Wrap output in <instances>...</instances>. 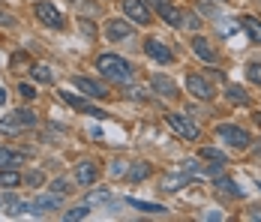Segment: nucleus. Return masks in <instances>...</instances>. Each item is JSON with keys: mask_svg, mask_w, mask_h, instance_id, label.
<instances>
[{"mask_svg": "<svg viewBox=\"0 0 261 222\" xmlns=\"http://www.w3.org/2000/svg\"><path fill=\"white\" fill-rule=\"evenodd\" d=\"M243 27H246V33H249V39H252V42H261V21H258V18L243 15Z\"/></svg>", "mask_w": 261, "mask_h": 222, "instance_id": "obj_17", "label": "nucleus"}, {"mask_svg": "<svg viewBox=\"0 0 261 222\" xmlns=\"http://www.w3.org/2000/svg\"><path fill=\"white\" fill-rule=\"evenodd\" d=\"M18 93H21L24 99H33V96H36V90H33V84H24V81L18 84Z\"/></svg>", "mask_w": 261, "mask_h": 222, "instance_id": "obj_30", "label": "nucleus"}, {"mask_svg": "<svg viewBox=\"0 0 261 222\" xmlns=\"http://www.w3.org/2000/svg\"><path fill=\"white\" fill-rule=\"evenodd\" d=\"M132 36V27L126 21H120V18H114V21H108V39H129Z\"/></svg>", "mask_w": 261, "mask_h": 222, "instance_id": "obj_12", "label": "nucleus"}, {"mask_svg": "<svg viewBox=\"0 0 261 222\" xmlns=\"http://www.w3.org/2000/svg\"><path fill=\"white\" fill-rule=\"evenodd\" d=\"M75 87H79L81 93L93 96V99H105V96H108L105 84H99V81H93V78H84V75H79V78H75Z\"/></svg>", "mask_w": 261, "mask_h": 222, "instance_id": "obj_8", "label": "nucleus"}, {"mask_svg": "<svg viewBox=\"0 0 261 222\" xmlns=\"http://www.w3.org/2000/svg\"><path fill=\"white\" fill-rule=\"evenodd\" d=\"M36 18H39L42 24L54 27V30L63 27V15L57 12V6H51V3H36Z\"/></svg>", "mask_w": 261, "mask_h": 222, "instance_id": "obj_5", "label": "nucleus"}, {"mask_svg": "<svg viewBox=\"0 0 261 222\" xmlns=\"http://www.w3.org/2000/svg\"><path fill=\"white\" fill-rule=\"evenodd\" d=\"M51 189L57 192V195H63V192H69V183H66V180H54Z\"/></svg>", "mask_w": 261, "mask_h": 222, "instance_id": "obj_32", "label": "nucleus"}, {"mask_svg": "<svg viewBox=\"0 0 261 222\" xmlns=\"http://www.w3.org/2000/svg\"><path fill=\"white\" fill-rule=\"evenodd\" d=\"M57 207H60V201L54 195H39L30 204V213H48V210H57Z\"/></svg>", "mask_w": 261, "mask_h": 222, "instance_id": "obj_13", "label": "nucleus"}, {"mask_svg": "<svg viewBox=\"0 0 261 222\" xmlns=\"http://www.w3.org/2000/svg\"><path fill=\"white\" fill-rule=\"evenodd\" d=\"M153 90H156L159 96H174V81L171 78H165V75H153Z\"/></svg>", "mask_w": 261, "mask_h": 222, "instance_id": "obj_15", "label": "nucleus"}, {"mask_svg": "<svg viewBox=\"0 0 261 222\" xmlns=\"http://www.w3.org/2000/svg\"><path fill=\"white\" fill-rule=\"evenodd\" d=\"M18 183H21V174L18 171H0V186L12 189V186H18Z\"/></svg>", "mask_w": 261, "mask_h": 222, "instance_id": "obj_19", "label": "nucleus"}, {"mask_svg": "<svg viewBox=\"0 0 261 222\" xmlns=\"http://www.w3.org/2000/svg\"><path fill=\"white\" fill-rule=\"evenodd\" d=\"M63 102L66 105H72V108H79V111H84V114H93L96 120H102V117H108L102 108H93V102H84L81 96H75V93H69V90H63Z\"/></svg>", "mask_w": 261, "mask_h": 222, "instance_id": "obj_7", "label": "nucleus"}, {"mask_svg": "<svg viewBox=\"0 0 261 222\" xmlns=\"http://www.w3.org/2000/svg\"><path fill=\"white\" fill-rule=\"evenodd\" d=\"M75 180H79L81 186H93V180H96V165H93V162H79Z\"/></svg>", "mask_w": 261, "mask_h": 222, "instance_id": "obj_11", "label": "nucleus"}, {"mask_svg": "<svg viewBox=\"0 0 261 222\" xmlns=\"http://www.w3.org/2000/svg\"><path fill=\"white\" fill-rule=\"evenodd\" d=\"M201 156H204V159H213V162H219V165H225V162H228V156H225L222 150H216V147H204V150H201Z\"/></svg>", "mask_w": 261, "mask_h": 222, "instance_id": "obj_22", "label": "nucleus"}, {"mask_svg": "<svg viewBox=\"0 0 261 222\" xmlns=\"http://www.w3.org/2000/svg\"><path fill=\"white\" fill-rule=\"evenodd\" d=\"M255 153H258V156H261V144H258V147H255Z\"/></svg>", "mask_w": 261, "mask_h": 222, "instance_id": "obj_36", "label": "nucleus"}, {"mask_svg": "<svg viewBox=\"0 0 261 222\" xmlns=\"http://www.w3.org/2000/svg\"><path fill=\"white\" fill-rule=\"evenodd\" d=\"M135 210H141V213H153V216H159V213H165V207L162 204H153V201H141V198H126Z\"/></svg>", "mask_w": 261, "mask_h": 222, "instance_id": "obj_16", "label": "nucleus"}, {"mask_svg": "<svg viewBox=\"0 0 261 222\" xmlns=\"http://www.w3.org/2000/svg\"><path fill=\"white\" fill-rule=\"evenodd\" d=\"M12 24H15V18L9 12H0V27H12Z\"/></svg>", "mask_w": 261, "mask_h": 222, "instance_id": "obj_33", "label": "nucleus"}, {"mask_svg": "<svg viewBox=\"0 0 261 222\" xmlns=\"http://www.w3.org/2000/svg\"><path fill=\"white\" fill-rule=\"evenodd\" d=\"M123 12H126V18H132L135 24H147L150 21V9L141 0H123Z\"/></svg>", "mask_w": 261, "mask_h": 222, "instance_id": "obj_6", "label": "nucleus"}, {"mask_svg": "<svg viewBox=\"0 0 261 222\" xmlns=\"http://www.w3.org/2000/svg\"><path fill=\"white\" fill-rule=\"evenodd\" d=\"M216 183H219L225 192H231V195H243V192H240V186H234V180H228V177H222V174L216 177Z\"/></svg>", "mask_w": 261, "mask_h": 222, "instance_id": "obj_24", "label": "nucleus"}, {"mask_svg": "<svg viewBox=\"0 0 261 222\" xmlns=\"http://www.w3.org/2000/svg\"><path fill=\"white\" fill-rule=\"evenodd\" d=\"M183 186V177H165L162 180V189H180Z\"/></svg>", "mask_w": 261, "mask_h": 222, "instance_id": "obj_27", "label": "nucleus"}, {"mask_svg": "<svg viewBox=\"0 0 261 222\" xmlns=\"http://www.w3.org/2000/svg\"><path fill=\"white\" fill-rule=\"evenodd\" d=\"M198 24H201V21H198L192 12H183V27H189V30H198Z\"/></svg>", "mask_w": 261, "mask_h": 222, "instance_id": "obj_29", "label": "nucleus"}, {"mask_svg": "<svg viewBox=\"0 0 261 222\" xmlns=\"http://www.w3.org/2000/svg\"><path fill=\"white\" fill-rule=\"evenodd\" d=\"M165 120H168V126H171L177 135H183V138H189V141H195V138H198V126L192 124V120H186L183 114H177V111L165 114Z\"/></svg>", "mask_w": 261, "mask_h": 222, "instance_id": "obj_4", "label": "nucleus"}, {"mask_svg": "<svg viewBox=\"0 0 261 222\" xmlns=\"http://www.w3.org/2000/svg\"><path fill=\"white\" fill-rule=\"evenodd\" d=\"M225 96H228V102H237V105H243V102H246V93H243L240 87H234V84L228 87V93H225Z\"/></svg>", "mask_w": 261, "mask_h": 222, "instance_id": "obj_25", "label": "nucleus"}, {"mask_svg": "<svg viewBox=\"0 0 261 222\" xmlns=\"http://www.w3.org/2000/svg\"><path fill=\"white\" fill-rule=\"evenodd\" d=\"M246 75H249L255 84H261V63H249V66H246Z\"/></svg>", "mask_w": 261, "mask_h": 222, "instance_id": "obj_26", "label": "nucleus"}, {"mask_svg": "<svg viewBox=\"0 0 261 222\" xmlns=\"http://www.w3.org/2000/svg\"><path fill=\"white\" fill-rule=\"evenodd\" d=\"M87 201H90V204H108V201H111V195H108V192H90V198H87Z\"/></svg>", "mask_w": 261, "mask_h": 222, "instance_id": "obj_28", "label": "nucleus"}, {"mask_svg": "<svg viewBox=\"0 0 261 222\" xmlns=\"http://www.w3.org/2000/svg\"><path fill=\"white\" fill-rule=\"evenodd\" d=\"M144 177H150V165L147 162H138V165L129 168V180H144Z\"/></svg>", "mask_w": 261, "mask_h": 222, "instance_id": "obj_21", "label": "nucleus"}, {"mask_svg": "<svg viewBox=\"0 0 261 222\" xmlns=\"http://www.w3.org/2000/svg\"><path fill=\"white\" fill-rule=\"evenodd\" d=\"M30 72H33L36 81H42V84H51V81H54V75H51L48 66H30Z\"/></svg>", "mask_w": 261, "mask_h": 222, "instance_id": "obj_20", "label": "nucleus"}, {"mask_svg": "<svg viewBox=\"0 0 261 222\" xmlns=\"http://www.w3.org/2000/svg\"><path fill=\"white\" fill-rule=\"evenodd\" d=\"M87 213H90V207H87V204H81V207H72V210H66V213H63V219L69 222H75V219H84V216H87Z\"/></svg>", "mask_w": 261, "mask_h": 222, "instance_id": "obj_23", "label": "nucleus"}, {"mask_svg": "<svg viewBox=\"0 0 261 222\" xmlns=\"http://www.w3.org/2000/svg\"><path fill=\"white\" fill-rule=\"evenodd\" d=\"M15 162H21V153H15L9 147H0V168L3 165H15Z\"/></svg>", "mask_w": 261, "mask_h": 222, "instance_id": "obj_18", "label": "nucleus"}, {"mask_svg": "<svg viewBox=\"0 0 261 222\" xmlns=\"http://www.w3.org/2000/svg\"><path fill=\"white\" fill-rule=\"evenodd\" d=\"M81 30H84V33H87V36H93V33H96V30H93V27L87 24V21H81Z\"/></svg>", "mask_w": 261, "mask_h": 222, "instance_id": "obj_34", "label": "nucleus"}, {"mask_svg": "<svg viewBox=\"0 0 261 222\" xmlns=\"http://www.w3.org/2000/svg\"><path fill=\"white\" fill-rule=\"evenodd\" d=\"M27 126H36V114H33L30 108H18V111L6 114V117L0 120V132H3V135H15V132H21Z\"/></svg>", "mask_w": 261, "mask_h": 222, "instance_id": "obj_2", "label": "nucleus"}, {"mask_svg": "<svg viewBox=\"0 0 261 222\" xmlns=\"http://www.w3.org/2000/svg\"><path fill=\"white\" fill-rule=\"evenodd\" d=\"M249 219H261V207H255V210H249Z\"/></svg>", "mask_w": 261, "mask_h": 222, "instance_id": "obj_35", "label": "nucleus"}, {"mask_svg": "<svg viewBox=\"0 0 261 222\" xmlns=\"http://www.w3.org/2000/svg\"><path fill=\"white\" fill-rule=\"evenodd\" d=\"M186 90H189L192 96H198V99H210L213 96L210 84L201 78V75H186Z\"/></svg>", "mask_w": 261, "mask_h": 222, "instance_id": "obj_9", "label": "nucleus"}, {"mask_svg": "<svg viewBox=\"0 0 261 222\" xmlns=\"http://www.w3.org/2000/svg\"><path fill=\"white\" fill-rule=\"evenodd\" d=\"M216 135H219L228 147H237V150L249 147V135H246V129H240V126H234V124H219L216 126Z\"/></svg>", "mask_w": 261, "mask_h": 222, "instance_id": "obj_3", "label": "nucleus"}, {"mask_svg": "<svg viewBox=\"0 0 261 222\" xmlns=\"http://www.w3.org/2000/svg\"><path fill=\"white\" fill-rule=\"evenodd\" d=\"M192 48H195V54H198L204 63H213V60H216V54H213V48H210V42L204 36H195V39H192Z\"/></svg>", "mask_w": 261, "mask_h": 222, "instance_id": "obj_14", "label": "nucleus"}, {"mask_svg": "<svg viewBox=\"0 0 261 222\" xmlns=\"http://www.w3.org/2000/svg\"><path fill=\"white\" fill-rule=\"evenodd\" d=\"M108 171L114 174V177H120V174H126V162H120V159H117V162H111V168H108Z\"/></svg>", "mask_w": 261, "mask_h": 222, "instance_id": "obj_31", "label": "nucleus"}, {"mask_svg": "<svg viewBox=\"0 0 261 222\" xmlns=\"http://www.w3.org/2000/svg\"><path fill=\"white\" fill-rule=\"evenodd\" d=\"M144 51H147L153 60H159V63H171V60H174L171 48H168V45H162L159 39H147V42H144Z\"/></svg>", "mask_w": 261, "mask_h": 222, "instance_id": "obj_10", "label": "nucleus"}, {"mask_svg": "<svg viewBox=\"0 0 261 222\" xmlns=\"http://www.w3.org/2000/svg\"><path fill=\"white\" fill-rule=\"evenodd\" d=\"M96 69L105 78H111V81H129L132 78V66L123 57H117V54H99L96 57Z\"/></svg>", "mask_w": 261, "mask_h": 222, "instance_id": "obj_1", "label": "nucleus"}]
</instances>
